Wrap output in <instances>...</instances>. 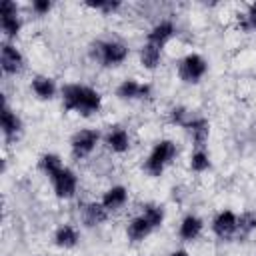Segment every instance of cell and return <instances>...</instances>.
Returning <instances> with one entry per match:
<instances>
[{"instance_id":"1","label":"cell","mask_w":256,"mask_h":256,"mask_svg":"<svg viewBox=\"0 0 256 256\" xmlns=\"http://www.w3.org/2000/svg\"><path fill=\"white\" fill-rule=\"evenodd\" d=\"M62 104L70 112H78L82 116H90L92 112H98L102 104V96L84 84H66L62 88Z\"/></svg>"},{"instance_id":"2","label":"cell","mask_w":256,"mask_h":256,"mask_svg":"<svg viewBox=\"0 0 256 256\" xmlns=\"http://www.w3.org/2000/svg\"><path fill=\"white\" fill-rule=\"evenodd\" d=\"M174 156H176V144L172 140H160L154 144L152 152L148 154L144 162V170L150 176H160L164 168L174 160Z\"/></svg>"},{"instance_id":"3","label":"cell","mask_w":256,"mask_h":256,"mask_svg":"<svg viewBox=\"0 0 256 256\" xmlns=\"http://www.w3.org/2000/svg\"><path fill=\"white\" fill-rule=\"evenodd\" d=\"M206 70H208V64L200 54H188L178 64V76L186 84L200 82V78L206 74Z\"/></svg>"},{"instance_id":"4","label":"cell","mask_w":256,"mask_h":256,"mask_svg":"<svg viewBox=\"0 0 256 256\" xmlns=\"http://www.w3.org/2000/svg\"><path fill=\"white\" fill-rule=\"evenodd\" d=\"M50 180H52V186H54V192L58 198H72L76 194L78 178L70 168L62 166L54 176H50Z\"/></svg>"},{"instance_id":"5","label":"cell","mask_w":256,"mask_h":256,"mask_svg":"<svg viewBox=\"0 0 256 256\" xmlns=\"http://www.w3.org/2000/svg\"><path fill=\"white\" fill-rule=\"evenodd\" d=\"M126 56H128V48L122 42L108 40L98 44V58L104 66H118L126 60Z\"/></svg>"},{"instance_id":"6","label":"cell","mask_w":256,"mask_h":256,"mask_svg":"<svg viewBox=\"0 0 256 256\" xmlns=\"http://www.w3.org/2000/svg\"><path fill=\"white\" fill-rule=\"evenodd\" d=\"M98 140H100V134H98L96 130H88V128H86V130H78V132L72 136V140H70L72 154H74L76 158L88 156V154L96 148Z\"/></svg>"},{"instance_id":"7","label":"cell","mask_w":256,"mask_h":256,"mask_svg":"<svg viewBox=\"0 0 256 256\" xmlns=\"http://www.w3.org/2000/svg\"><path fill=\"white\" fill-rule=\"evenodd\" d=\"M212 230L218 238H232L238 232V216L232 210H222L214 220H212Z\"/></svg>"},{"instance_id":"8","label":"cell","mask_w":256,"mask_h":256,"mask_svg":"<svg viewBox=\"0 0 256 256\" xmlns=\"http://www.w3.org/2000/svg\"><path fill=\"white\" fill-rule=\"evenodd\" d=\"M0 64H2L4 74H18L24 66V58H22V54L16 46H12L10 42H2Z\"/></svg>"},{"instance_id":"9","label":"cell","mask_w":256,"mask_h":256,"mask_svg":"<svg viewBox=\"0 0 256 256\" xmlns=\"http://www.w3.org/2000/svg\"><path fill=\"white\" fill-rule=\"evenodd\" d=\"M150 94V86L148 84H140L136 80H124L118 88H116V96L122 100H134V98H146Z\"/></svg>"},{"instance_id":"10","label":"cell","mask_w":256,"mask_h":256,"mask_svg":"<svg viewBox=\"0 0 256 256\" xmlns=\"http://www.w3.org/2000/svg\"><path fill=\"white\" fill-rule=\"evenodd\" d=\"M0 120H2V132H4V136L10 140V138H14L18 132H20V128H22V122H20V118L8 108V104L6 102H2V112H0Z\"/></svg>"},{"instance_id":"11","label":"cell","mask_w":256,"mask_h":256,"mask_svg":"<svg viewBox=\"0 0 256 256\" xmlns=\"http://www.w3.org/2000/svg\"><path fill=\"white\" fill-rule=\"evenodd\" d=\"M106 146H108L112 152H118V154L126 152L128 146H130V136H128V132H126L124 128H120V126H114V128L106 134Z\"/></svg>"},{"instance_id":"12","label":"cell","mask_w":256,"mask_h":256,"mask_svg":"<svg viewBox=\"0 0 256 256\" xmlns=\"http://www.w3.org/2000/svg\"><path fill=\"white\" fill-rule=\"evenodd\" d=\"M172 36H174V24H172L170 20H162V22H158V24L148 32V40H146V42H152V44H156V46L162 48Z\"/></svg>"},{"instance_id":"13","label":"cell","mask_w":256,"mask_h":256,"mask_svg":"<svg viewBox=\"0 0 256 256\" xmlns=\"http://www.w3.org/2000/svg\"><path fill=\"white\" fill-rule=\"evenodd\" d=\"M126 200H128V192H126L124 186H112V188L106 190L104 196H102V204H104V208H106L108 212L122 208V206L126 204Z\"/></svg>"},{"instance_id":"14","label":"cell","mask_w":256,"mask_h":256,"mask_svg":"<svg viewBox=\"0 0 256 256\" xmlns=\"http://www.w3.org/2000/svg\"><path fill=\"white\" fill-rule=\"evenodd\" d=\"M150 232H152V226H150V222H148L142 214L136 216V218L128 224V228H126V234H128V238H130L132 242H140V240H144Z\"/></svg>"},{"instance_id":"15","label":"cell","mask_w":256,"mask_h":256,"mask_svg":"<svg viewBox=\"0 0 256 256\" xmlns=\"http://www.w3.org/2000/svg\"><path fill=\"white\" fill-rule=\"evenodd\" d=\"M160 56H162V48L152 44V42H146L140 48V64L146 70H154L158 66V62H160Z\"/></svg>"},{"instance_id":"16","label":"cell","mask_w":256,"mask_h":256,"mask_svg":"<svg viewBox=\"0 0 256 256\" xmlns=\"http://www.w3.org/2000/svg\"><path fill=\"white\" fill-rule=\"evenodd\" d=\"M184 128L192 134V140L196 142V146H202V144L208 140L210 128H208V122H206L204 118H192V120H188V122L184 124Z\"/></svg>"},{"instance_id":"17","label":"cell","mask_w":256,"mask_h":256,"mask_svg":"<svg viewBox=\"0 0 256 256\" xmlns=\"http://www.w3.org/2000/svg\"><path fill=\"white\" fill-rule=\"evenodd\" d=\"M106 218H108V210L104 208L102 202H90L84 206V224L86 226L102 224Z\"/></svg>"},{"instance_id":"18","label":"cell","mask_w":256,"mask_h":256,"mask_svg":"<svg viewBox=\"0 0 256 256\" xmlns=\"http://www.w3.org/2000/svg\"><path fill=\"white\" fill-rule=\"evenodd\" d=\"M200 232H202V220L198 218V216H192V214H188L184 220H182V224H180V230H178V234H180V238L182 240H196L198 236H200Z\"/></svg>"},{"instance_id":"19","label":"cell","mask_w":256,"mask_h":256,"mask_svg":"<svg viewBox=\"0 0 256 256\" xmlns=\"http://www.w3.org/2000/svg\"><path fill=\"white\" fill-rule=\"evenodd\" d=\"M32 90H34V94H36L38 98L50 100V98H54V94H56V84H54V80L48 78V76H36V78L32 80Z\"/></svg>"},{"instance_id":"20","label":"cell","mask_w":256,"mask_h":256,"mask_svg":"<svg viewBox=\"0 0 256 256\" xmlns=\"http://www.w3.org/2000/svg\"><path fill=\"white\" fill-rule=\"evenodd\" d=\"M54 242H56V246H60V248H72V246H76V242H78V232H76V228L70 226V224L60 226V228L56 230V234H54Z\"/></svg>"},{"instance_id":"21","label":"cell","mask_w":256,"mask_h":256,"mask_svg":"<svg viewBox=\"0 0 256 256\" xmlns=\"http://www.w3.org/2000/svg\"><path fill=\"white\" fill-rule=\"evenodd\" d=\"M38 166H40V170L50 178V176H54V174L62 168V160H60L58 154H44V156L40 158Z\"/></svg>"},{"instance_id":"22","label":"cell","mask_w":256,"mask_h":256,"mask_svg":"<svg viewBox=\"0 0 256 256\" xmlns=\"http://www.w3.org/2000/svg\"><path fill=\"white\" fill-rule=\"evenodd\" d=\"M0 26H2V32L8 38H14L20 32V18H18V14H4V16H0Z\"/></svg>"},{"instance_id":"23","label":"cell","mask_w":256,"mask_h":256,"mask_svg":"<svg viewBox=\"0 0 256 256\" xmlns=\"http://www.w3.org/2000/svg\"><path fill=\"white\" fill-rule=\"evenodd\" d=\"M142 216L150 222L152 228H156L164 222V210H162V206H156V204H146L142 210Z\"/></svg>"},{"instance_id":"24","label":"cell","mask_w":256,"mask_h":256,"mask_svg":"<svg viewBox=\"0 0 256 256\" xmlns=\"http://www.w3.org/2000/svg\"><path fill=\"white\" fill-rule=\"evenodd\" d=\"M252 230H256V212H244L238 216V232L240 236H248Z\"/></svg>"},{"instance_id":"25","label":"cell","mask_w":256,"mask_h":256,"mask_svg":"<svg viewBox=\"0 0 256 256\" xmlns=\"http://www.w3.org/2000/svg\"><path fill=\"white\" fill-rule=\"evenodd\" d=\"M190 168L194 172H204V170L210 168V158H208V154L202 148H198V150L192 152V156H190Z\"/></svg>"},{"instance_id":"26","label":"cell","mask_w":256,"mask_h":256,"mask_svg":"<svg viewBox=\"0 0 256 256\" xmlns=\"http://www.w3.org/2000/svg\"><path fill=\"white\" fill-rule=\"evenodd\" d=\"M90 8H96V10H102L104 14L108 12H114L116 8H120V2H112V0H98V2H88Z\"/></svg>"},{"instance_id":"27","label":"cell","mask_w":256,"mask_h":256,"mask_svg":"<svg viewBox=\"0 0 256 256\" xmlns=\"http://www.w3.org/2000/svg\"><path fill=\"white\" fill-rule=\"evenodd\" d=\"M170 120H172L174 124L184 126V124L188 122V112H186V108H184V106H176V108H172V112H170Z\"/></svg>"},{"instance_id":"28","label":"cell","mask_w":256,"mask_h":256,"mask_svg":"<svg viewBox=\"0 0 256 256\" xmlns=\"http://www.w3.org/2000/svg\"><path fill=\"white\" fill-rule=\"evenodd\" d=\"M50 8H52V4H50L48 0H34V2H32V10H34L36 14H46Z\"/></svg>"},{"instance_id":"29","label":"cell","mask_w":256,"mask_h":256,"mask_svg":"<svg viewBox=\"0 0 256 256\" xmlns=\"http://www.w3.org/2000/svg\"><path fill=\"white\" fill-rule=\"evenodd\" d=\"M4 14H18L16 2H12V0H4V2L0 4V16H4Z\"/></svg>"},{"instance_id":"30","label":"cell","mask_w":256,"mask_h":256,"mask_svg":"<svg viewBox=\"0 0 256 256\" xmlns=\"http://www.w3.org/2000/svg\"><path fill=\"white\" fill-rule=\"evenodd\" d=\"M170 256H190V254H188L186 250H174V252H172Z\"/></svg>"},{"instance_id":"31","label":"cell","mask_w":256,"mask_h":256,"mask_svg":"<svg viewBox=\"0 0 256 256\" xmlns=\"http://www.w3.org/2000/svg\"><path fill=\"white\" fill-rule=\"evenodd\" d=\"M250 8H252V10H256V2H254V4H252V6H250Z\"/></svg>"}]
</instances>
